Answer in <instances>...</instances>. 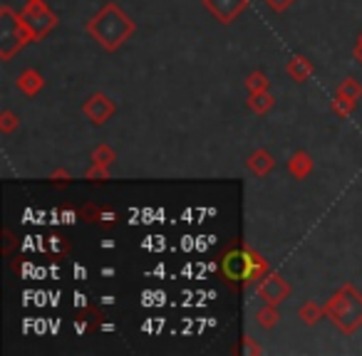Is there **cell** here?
<instances>
[{"label": "cell", "instance_id": "30bf717a", "mask_svg": "<svg viewBox=\"0 0 362 356\" xmlns=\"http://www.w3.org/2000/svg\"><path fill=\"white\" fill-rule=\"evenodd\" d=\"M17 89H20L25 97H35V94L43 92V87H45V77L40 75L38 70H33V67H28V70H22L20 75H17L15 80Z\"/></svg>", "mask_w": 362, "mask_h": 356}, {"label": "cell", "instance_id": "603a6c76", "mask_svg": "<svg viewBox=\"0 0 362 356\" xmlns=\"http://www.w3.org/2000/svg\"><path fill=\"white\" fill-rule=\"evenodd\" d=\"M50 181H52V186H55V188H65V186L72 181V176L65 171V168H57V171L50 173Z\"/></svg>", "mask_w": 362, "mask_h": 356}, {"label": "cell", "instance_id": "6da1fadb", "mask_svg": "<svg viewBox=\"0 0 362 356\" xmlns=\"http://www.w3.org/2000/svg\"><path fill=\"white\" fill-rule=\"evenodd\" d=\"M270 272L268 260L243 240H233L221 255V275L233 290H243L251 282L263 280Z\"/></svg>", "mask_w": 362, "mask_h": 356}, {"label": "cell", "instance_id": "8992f818", "mask_svg": "<svg viewBox=\"0 0 362 356\" xmlns=\"http://www.w3.org/2000/svg\"><path fill=\"white\" fill-rule=\"evenodd\" d=\"M256 295L263 299L266 304H283L291 297V285H288V280L283 275H278V272H268V275L263 277V280L256 282Z\"/></svg>", "mask_w": 362, "mask_h": 356}, {"label": "cell", "instance_id": "44dd1931", "mask_svg": "<svg viewBox=\"0 0 362 356\" xmlns=\"http://www.w3.org/2000/svg\"><path fill=\"white\" fill-rule=\"evenodd\" d=\"M102 213H105V208H99V205H94V203H85L82 208H80V221L97 223V225H99V221H102Z\"/></svg>", "mask_w": 362, "mask_h": 356}, {"label": "cell", "instance_id": "8fae6325", "mask_svg": "<svg viewBox=\"0 0 362 356\" xmlns=\"http://www.w3.org/2000/svg\"><path fill=\"white\" fill-rule=\"evenodd\" d=\"M313 70H315L313 62H310L305 54H296V57L288 59V65H286L288 77H291L293 82H298V84L310 80V77H313Z\"/></svg>", "mask_w": 362, "mask_h": 356}, {"label": "cell", "instance_id": "7a4b0ae2", "mask_svg": "<svg viewBox=\"0 0 362 356\" xmlns=\"http://www.w3.org/2000/svg\"><path fill=\"white\" fill-rule=\"evenodd\" d=\"M87 35L107 52H117L126 40L132 38L137 25L117 3H105L85 25Z\"/></svg>", "mask_w": 362, "mask_h": 356}, {"label": "cell", "instance_id": "7c38bea8", "mask_svg": "<svg viewBox=\"0 0 362 356\" xmlns=\"http://www.w3.org/2000/svg\"><path fill=\"white\" fill-rule=\"evenodd\" d=\"M313 168H315V161L307 151H296L291 158H288V173H291L293 178H298V181L310 176Z\"/></svg>", "mask_w": 362, "mask_h": 356}, {"label": "cell", "instance_id": "f1b7e54d", "mask_svg": "<svg viewBox=\"0 0 362 356\" xmlns=\"http://www.w3.org/2000/svg\"><path fill=\"white\" fill-rule=\"evenodd\" d=\"M357 40H362V33H360V38H357Z\"/></svg>", "mask_w": 362, "mask_h": 356}, {"label": "cell", "instance_id": "4fadbf2b", "mask_svg": "<svg viewBox=\"0 0 362 356\" xmlns=\"http://www.w3.org/2000/svg\"><path fill=\"white\" fill-rule=\"evenodd\" d=\"M273 104H275V97L270 92H248L246 107L251 109L253 114H258V117L268 114L270 109H273Z\"/></svg>", "mask_w": 362, "mask_h": 356}, {"label": "cell", "instance_id": "e0dca14e", "mask_svg": "<svg viewBox=\"0 0 362 356\" xmlns=\"http://www.w3.org/2000/svg\"><path fill=\"white\" fill-rule=\"evenodd\" d=\"M338 94L345 97V99H350V102H360L362 99V84L355 80V77H345L342 84L338 87Z\"/></svg>", "mask_w": 362, "mask_h": 356}, {"label": "cell", "instance_id": "5bb4252c", "mask_svg": "<svg viewBox=\"0 0 362 356\" xmlns=\"http://www.w3.org/2000/svg\"><path fill=\"white\" fill-rule=\"evenodd\" d=\"M325 317V309L320 307L318 302H313V299H307V302L301 304V309H298V319H301L305 327H315V324L320 322V319Z\"/></svg>", "mask_w": 362, "mask_h": 356}, {"label": "cell", "instance_id": "ac0fdd59", "mask_svg": "<svg viewBox=\"0 0 362 356\" xmlns=\"http://www.w3.org/2000/svg\"><path fill=\"white\" fill-rule=\"evenodd\" d=\"M115 161H117V154H115V149H112V146L99 144V146H94V149H92V163H99V166L110 168Z\"/></svg>", "mask_w": 362, "mask_h": 356}, {"label": "cell", "instance_id": "ffe728a7", "mask_svg": "<svg viewBox=\"0 0 362 356\" xmlns=\"http://www.w3.org/2000/svg\"><path fill=\"white\" fill-rule=\"evenodd\" d=\"M17 126H20V117L15 112H10V109H3L0 112V131L3 134H13Z\"/></svg>", "mask_w": 362, "mask_h": 356}, {"label": "cell", "instance_id": "9a60e30c", "mask_svg": "<svg viewBox=\"0 0 362 356\" xmlns=\"http://www.w3.org/2000/svg\"><path fill=\"white\" fill-rule=\"evenodd\" d=\"M256 322H258V327H263V329H273V327H278V322H280L278 307H275V304H266L263 309H258Z\"/></svg>", "mask_w": 362, "mask_h": 356}, {"label": "cell", "instance_id": "83f0119b", "mask_svg": "<svg viewBox=\"0 0 362 356\" xmlns=\"http://www.w3.org/2000/svg\"><path fill=\"white\" fill-rule=\"evenodd\" d=\"M352 57H355L357 62L362 65V40H357V43H355V50H352Z\"/></svg>", "mask_w": 362, "mask_h": 356}, {"label": "cell", "instance_id": "7402d4cb", "mask_svg": "<svg viewBox=\"0 0 362 356\" xmlns=\"http://www.w3.org/2000/svg\"><path fill=\"white\" fill-rule=\"evenodd\" d=\"M85 178H87V181H92V184H107L112 176H110V168H107V166L92 163V166H89V171L85 173Z\"/></svg>", "mask_w": 362, "mask_h": 356}, {"label": "cell", "instance_id": "cb8c5ba5", "mask_svg": "<svg viewBox=\"0 0 362 356\" xmlns=\"http://www.w3.org/2000/svg\"><path fill=\"white\" fill-rule=\"evenodd\" d=\"M263 3H266V6H268L273 13H286L288 8H291L293 3H296V0H263Z\"/></svg>", "mask_w": 362, "mask_h": 356}, {"label": "cell", "instance_id": "d4e9b609", "mask_svg": "<svg viewBox=\"0 0 362 356\" xmlns=\"http://www.w3.org/2000/svg\"><path fill=\"white\" fill-rule=\"evenodd\" d=\"M243 351H246V354L258 356V354H263V346H261V344H256V341H253L248 334H243Z\"/></svg>", "mask_w": 362, "mask_h": 356}, {"label": "cell", "instance_id": "ba28073f", "mask_svg": "<svg viewBox=\"0 0 362 356\" xmlns=\"http://www.w3.org/2000/svg\"><path fill=\"white\" fill-rule=\"evenodd\" d=\"M115 112H117V104L112 102L107 94H102V92L92 94V97H89L87 102L82 104V114L89 119V121H92V124H97V126L107 124V121H110V117Z\"/></svg>", "mask_w": 362, "mask_h": 356}, {"label": "cell", "instance_id": "9c48e42d", "mask_svg": "<svg viewBox=\"0 0 362 356\" xmlns=\"http://www.w3.org/2000/svg\"><path fill=\"white\" fill-rule=\"evenodd\" d=\"M273 166H275L273 154L266 151V149H256V151H253L251 156L246 158V168L256 178H266L270 171H273Z\"/></svg>", "mask_w": 362, "mask_h": 356}, {"label": "cell", "instance_id": "d6986e66", "mask_svg": "<svg viewBox=\"0 0 362 356\" xmlns=\"http://www.w3.org/2000/svg\"><path fill=\"white\" fill-rule=\"evenodd\" d=\"M355 104L357 102H350V99L340 97V94H335L333 104H330V109H333V114H338L340 119H347L352 112H355Z\"/></svg>", "mask_w": 362, "mask_h": 356}, {"label": "cell", "instance_id": "5b68a950", "mask_svg": "<svg viewBox=\"0 0 362 356\" xmlns=\"http://www.w3.org/2000/svg\"><path fill=\"white\" fill-rule=\"evenodd\" d=\"M22 20L28 22V27L33 30L35 40H43L48 33H52L57 25V15L52 10H50L48 3H43V0H28L25 3V8L20 10Z\"/></svg>", "mask_w": 362, "mask_h": 356}, {"label": "cell", "instance_id": "3957f363", "mask_svg": "<svg viewBox=\"0 0 362 356\" xmlns=\"http://www.w3.org/2000/svg\"><path fill=\"white\" fill-rule=\"evenodd\" d=\"M325 317L340 334L352 336L362 327V292L355 285L345 282L340 290L323 304Z\"/></svg>", "mask_w": 362, "mask_h": 356}, {"label": "cell", "instance_id": "277c9868", "mask_svg": "<svg viewBox=\"0 0 362 356\" xmlns=\"http://www.w3.org/2000/svg\"><path fill=\"white\" fill-rule=\"evenodd\" d=\"M30 43H35V35L20 13H15L10 6H0V59L10 62Z\"/></svg>", "mask_w": 362, "mask_h": 356}, {"label": "cell", "instance_id": "4316f807", "mask_svg": "<svg viewBox=\"0 0 362 356\" xmlns=\"http://www.w3.org/2000/svg\"><path fill=\"white\" fill-rule=\"evenodd\" d=\"M117 225V216L112 211H105L102 213V221H99V228H105V230H110V228Z\"/></svg>", "mask_w": 362, "mask_h": 356}, {"label": "cell", "instance_id": "2e32d148", "mask_svg": "<svg viewBox=\"0 0 362 356\" xmlns=\"http://www.w3.org/2000/svg\"><path fill=\"white\" fill-rule=\"evenodd\" d=\"M243 82H246L248 92H268V89H270L268 75H266V72H261V70H253Z\"/></svg>", "mask_w": 362, "mask_h": 356}, {"label": "cell", "instance_id": "52a82bcc", "mask_svg": "<svg viewBox=\"0 0 362 356\" xmlns=\"http://www.w3.org/2000/svg\"><path fill=\"white\" fill-rule=\"evenodd\" d=\"M251 0H201V6L221 22V25H231L241 13L248 10Z\"/></svg>", "mask_w": 362, "mask_h": 356}, {"label": "cell", "instance_id": "484cf974", "mask_svg": "<svg viewBox=\"0 0 362 356\" xmlns=\"http://www.w3.org/2000/svg\"><path fill=\"white\" fill-rule=\"evenodd\" d=\"M3 237H6V243H3V253H6V255H10V253H13V248H15V245H17L15 235H13V232L6 228V230H3Z\"/></svg>", "mask_w": 362, "mask_h": 356}]
</instances>
